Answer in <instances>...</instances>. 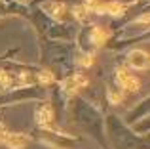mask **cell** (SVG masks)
I'll return each instance as SVG.
<instances>
[{"instance_id": "cell-1", "label": "cell", "mask_w": 150, "mask_h": 149, "mask_svg": "<svg viewBox=\"0 0 150 149\" xmlns=\"http://www.w3.org/2000/svg\"><path fill=\"white\" fill-rule=\"evenodd\" d=\"M116 78H118V84H120V88L127 90V92H137V90H139V86H141L139 78H137L135 74H131L125 67H118Z\"/></svg>"}, {"instance_id": "cell-2", "label": "cell", "mask_w": 150, "mask_h": 149, "mask_svg": "<svg viewBox=\"0 0 150 149\" xmlns=\"http://www.w3.org/2000/svg\"><path fill=\"white\" fill-rule=\"evenodd\" d=\"M127 63L131 69H137V71L148 69L150 67V54L144 52V50H131L127 56Z\"/></svg>"}, {"instance_id": "cell-3", "label": "cell", "mask_w": 150, "mask_h": 149, "mask_svg": "<svg viewBox=\"0 0 150 149\" xmlns=\"http://www.w3.org/2000/svg\"><path fill=\"white\" fill-rule=\"evenodd\" d=\"M29 143V136L21 134V132H8L6 140H4V145H8L10 149H23Z\"/></svg>"}, {"instance_id": "cell-4", "label": "cell", "mask_w": 150, "mask_h": 149, "mask_svg": "<svg viewBox=\"0 0 150 149\" xmlns=\"http://www.w3.org/2000/svg\"><path fill=\"white\" fill-rule=\"evenodd\" d=\"M36 122L40 124V126H44V128H48L50 124L53 122V109H51L50 103H44V105L38 107V111H36Z\"/></svg>"}, {"instance_id": "cell-5", "label": "cell", "mask_w": 150, "mask_h": 149, "mask_svg": "<svg viewBox=\"0 0 150 149\" xmlns=\"http://www.w3.org/2000/svg\"><path fill=\"white\" fill-rule=\"evenodd\" d=\"M106 38H108V33H106L103 27H93L91 29V34H89V40L93 42L95 46H101L106 42Z\"/></svg>"}, {"instance_id": "cell-6", "label": "cell", "mask_w": 150, "mask_h": 149, "mask_svg": "<svg viewBox=\"0 0 150 149\" xmlns=\"http://www.w3.org/2000/svg\"><path fill=\"white\" fill-rule=\"evenodd\" d=\"M46 11L48 14H51L53 17H57V19H63L65 17V14H67V8L63 6V4H59V2H51V4H46Z\"/></svg>"}, {"instance_id": "cell-7", "label": "cell", "mask_w": 150, "mask_h": 149, "mask_svg": "<svg viewBox=\"0 0 150 149\" xmlns=\"http://www.w3.org/2000/svg\"><path fill=\"white\" fill-rule=\"evenodd\" d=\"M11 84H13V74L0 69V86L2 88H11Z\"/></svg>"}, {"instance_id": "cell-8", "label": "cell", "mask_w": 150, "mask_h": 149, "mask_svg": "<svg viewBox=\"0 0 150 149\" xmlns=\"http://www.w3.org/2000/svg\"><path fill=\"white\" fill-rule=\"evenodd\" d=\"M36 80L40 82V84H44V86H48L53 82V74H51L50 71H42V73H38V77H36Z\"/></svg>"}, {"instance_id": "cell-9", "label": "cell", "mask_w": 150, "mask_h": 149, "mask_svg": "<svg viewBox=\"0 0 150 149\" xmlns=\"http://www.w3.org/2000/svg\"><path fill=\"white\" fill-rule=\"evenodd\" d=\"M72 14H74V17H76L78 21H86V17L89 15V11L86 10L84 6H76V8H72Z\"/></svg>"}]
</instances>
